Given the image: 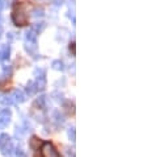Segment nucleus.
<instances>
[{
	"instance_id": "f257e3e1",
	"label": "nucleus",
	"mask_w": 147,
	"mask_h": 157,
	"mask_svg": "<svg viewBox=\"0 0 147 157\" xmlns=\"http://www.w3.org/2000/svg\"><path fill=\"white\" fill-rule=\"evenodd\" d=\"M15 11L12 13V21L15 25L17 26H25L29 24V20H28V15L24 11V5L22 3H16L15 4Z\"/></svg>"
},
{
	"instance_id": "f03ea898",
	"label": "nucleus",
	"mask_w": 147,
	"mask_h": 157,
	"mask_svg": "<svg viewBox=\"0 0 147 157\" xmlns=\"http://www.w3.org/2000/svg\"><path fill=\"white\" fill-rule=\"evenodd\" d=\"M0 151L4 156H11L13 152V143L7 133L0 135Z\"/></svg>"
},
{
	"instance_id": "7ed1b4c3",
	"label": "nucleus",
	"mask_w": 147,
	"mask_h": 157,
	"mask_svg": "<svg viewBox=\"0 0 147 157\" xmlns=\"http://www.w3.org/2000/svg\"><path fill=\"white\" fill-rule=\"evenodd\" d=\"M37 74V81H36V87L37 90H43L46 89V77H45V71L43 70H36Z\"/></svg>"
},
{
	"instance_id": "20e7f679",
	"label": "nucleus",
	"mask_w": 147,
	"mask_h": 157,
	"mask_svg": "<svg viewBox=\"0 0 147 157\" xmlns=\"http://www.w3.org/2000/svg\"><path fill=\"white\" fill-rule=\"evenodd\" d=\"M42 156L43 157H59L58 152L50 143H43L42 144Z\"/></svg>"
},
{
	"instance_id": "39448f33",
	"label": "nucleus",
	"mask_w": 147,
	"mask_h": 157,
	"mask_svg": "<svg viewBox=\"0 0 147 157\" xmlns=\"http://www.w3.org/2000/svg\"><path fill=\"white\" fill-rule=\"evenodd\" d=\"M11 119H12L11 111H9L8 108L1 110V111H0V128H5V127L11 123Z\"/></svg>"
},
{
	"instance_id": "423d86ee",
	"label": "nucleus",
	"mask_w": 147,
	"mask_h": 157,
	"mask_svg": "<svg viewBox=\"0 0 147 157\" xmlns=\"http://www.w3.org/2000/svg\"><path fill=\"white\" fill-rule=\"evenodd\" d=\"M0 103H1V104H4V106H12V104H16L12 94L3 95L1 98H0Z\"/></svg>"
},
{
	"instance_id": "0eeeda50",
	"label": "nucleus",
	"mask_w": 147,
	"mask_h": 157,
	"mask_svg": "<svg viewBox=\"0 0 147 157\" xmlns=\"http://www.w3.org/2000/svg\"><path fill=\"white\" fill-rule=\"evenodd\" d=\"M9 54H11V48H9V45H4L1 49H0V59H1V61L8 59Z\"/></svg>"
},
{
	"instance_id": "6e6552de",
	"label": "nucleus",
	"mask_w": 147,
	"mask_h": 157,
	"mask_svg": "<svg viewBox=\"0 0 147 157\" xmlns=\"http://www.w3.org/2000/svg\"><path fill=\"white\" fill-rule=\"evenodd\" d=\"M13 99H15V103H22L25 102V95L21 90H15L13 91Z\"/></svg>"
},
{
	"instance_id": "1a4fd4ad",
	"label": "nucleus",
	"mask_w": 147,
	"mask_h": 157,
	"mask_svg": "<svg viewBox=\"0 0 147 157\" xmlns=\"http://www.w3.org/2000/svg\"><path fill=\"white\" fill-rule=\"evenodd\" d=\"M37 92V87H36V83L29 81L28 83H26V94H28L29 96H33Z\"/></svg>"
},
{
	"instance_id": "9d476101",
	"label": "nucleus",
	"mask_w": 147,
	"mask_h": 157,
	"mask_svg": "<svg viewBox=\"0 0 147 157\" xmlns=\"http://www.w3.org/2000/svg\"><path fill=\"white\" fill-rule=\"evenodd\" d=\"M25 50L28 52L30 56H36V52H37L36 42H26L25 44Z\"/></svg>"
},
{
	"instance_id": "9b49d317",
	"label": "nucleus",
	"mask_w": 147,
	"mask_h": 157,
	"mask_svg": "<svg viewBox=\"0 0 147 157\" xmlns=\"http://www.w3.org/2000/svg\"><path fill=\"white\" fill-rule=\"evenodd\" d=\"M53 118H54V122L56 124H63L65 123V116L61 113V111H58V110H55L54 113H53Z\"/></svg>"
},
{
	"instance_id": "f8f14e48",
	"label": "nucleus",
	"mask_w": 147,
	"mask_h": 157,
	"mask_svg": "<svg viewBox=\"0 0 147 157\" xmlns=\"http://www.w3.org/2000/svg\"><path fill=\"white\" fill-rule=\"evenodd\" d=\"M37 36H38V33H36V32L30 28L28 32H26V41H28V42H36Z\"/></svg>"
},
{
	"instance_id": "ddd939ff",
	"label": "nucleus",
	"mask_w": 147,
	"mask_h": 157,
	"mask_svg": "<svg viewBox=\"0 0 147 157\" xmlns=\"http://www.w3.org/2000/svg\"><path fill=\"white\" fill-rule=\"evenodd\" d=\"M39 145H41V141H39V139L36 137V136H33V137L29 140V146H30L32 149H34V151L39 148Z\"/></svg>"
},
{
	"instance_id": "4468645a",
	"label": "nucleus",
	"mask_w": 147,
	"mask_h": 157,
	"mask_svg": "<svg viewBox=\"0 0 147 157\" xmlns=\"http://www.w3.org/2000/svg\"><path fill=\"white\" fill-rule=\"evenodd\" d=\"M45 26H46L45 23H36V24L32 26V29H33V31H34L36 33H38V35H39V33H41L43 29H45Z\"/></svg>"
},
{
	"instance_id": "2eb2a0df",
	"label": "nucleus",
	"mask_w": 147,
	"mask_h": 157,
	"mask_svg": "<svg viewBox=\"0 0 147 157\" xmlns=\"http://www.w3.org/2000/svg\"><path fill=\"white\" fill-rule=\"evenodd\" d=\"M51 66H53V69H54V70H58V71H62V70L65 69V66H63V62L59 61V59H55V61H53Z\"/></svg>"
},
{
	"instance_id": "dca6fc26",
	"label": "nucleus",
	"mask_w": 147,
	"mask_h": 157,
	"mask_svg": "<svg viewBox=\"0 0 147 157\" xmlns=\"http://www.w3.org/2000/svg\"><path fill=\"white\" fill-rule=\"evenodd\" d=\"M68 139L71 140L72 143H75V140H76V132H75V127H71V128L68 129Z\"/></svg>"
},
{
	"instance_id": "f3484780",
	"label": "nucleus",
	"mask_w": 147,
	"mask_h": 157,
	"mask_svg": "<svg viewBox=\"0 0 147 157\" xmlns=\"http://www.w3.org/2000/svg\"><path fill=\"white\" fill-rule=\"evenodd\" d=\"M51 96L54 98V101H56V102H63V95L61 94V92L54 91V92L51 94Z\"/></svg>"
},
{
	"instance_id": "a211bd4d",
	"label": "nucleus",
	"mask_w": 147,
	"mask_h": 157,
	"mask_svg": "<svg viewBox=\"0 0 147 157\" xmlns=\"http://www.w3.org/2000/svg\"><path fill=\"white\" fill-rule=\"evenodd\" d=\"M65 107H66V111H67L68 113H74V112H75V108H74V103L67 102V103L65 104Z\"/></svg>"
},
{
	"instance_id": "6ab92c4d",
	"label": "nucleus",
	"mask_w": 147,
	"mask_h": 157,
	"mask_svg": "<svg viewBox=\"0 0 147 157\" xmlns=\"http://www.w3.org/2000/svg\"><path fill=\"white\" fill-rule=\"evenodd\" d=\"M3 71H4V77H7V75H11L12 74V68L11 66H4V68H3Z\"/></svg>"
},
{
	"instance_id": "aec40b11",
	"label": "nucleus",
	"mask_w": 147,
	"mask_h": 157,
	"mask_svg": "<svg viewBox=\"0 0 147 157\" xmlns=\"http://www.w3.org/2000/svg\"><path fill=\"white\" fill-rule=\"evenodd\" d=\"M16 157H25V153L22 149H16Z\"/></svg>"
},
{
	"instance_id": "412c9836",
	"label": "nucleus",
	"mask_w": 147,
	"mask_h": 157,
	"mask_svg": "<svg viewBox=\"0 0 147 157\" xmlns=\"http://www.w3.org/2000/svg\"><path fill=\"white\" fill-rule=\"evenodd\" d=\"M53 3H54L55 5H58V7H59V5H62L63 3H65V0H53Z\"/></svg>"
},
{
	"instance_id": "4be33fe9",
	"label": "nucleus",
	"mask_w": 147,
	"mask_h": 157,
	"mask_svg": "<svg viewBox=\"0 0 147 157\" xmlns=\"http://www.w3.org/2000/svg\"><path fill=\"white\" fill-rule=\"evenodd\" d=\"M70 50H72V54H75V42H72V44L70 45Z\"/></svg>"
},
{
	"instance_id": "5701e85b",
	"label": "nucleus",
	"mask_w": 147,
	"mask_h": 157,
	"mask_svg": "<svg viewBox=\"0 0 147 157\" xmlns=\"http://www.w3.org/2000/svg\"><path fill=\"white\" fill-rule=\"evenodd\" d=\"M42 15H43V11H42V9H39V11L37 9L36 13H34V16H42Z\"/></svg>"
},
{
	"instance_id": "b1692460",
	"label": "nucleus",
	"mask_w": 147,
	"mask_h": 157,
	"mask_svg": "<svg viewBox=\"0 0 147 157\" xmlns=\"http://www.w3.org/2000/svg\"><path fill=\"white\" fill-rule=\"evenodd\" d=\"M0 37H1V28H0Z\"/></svg>"
}]
</instances>
